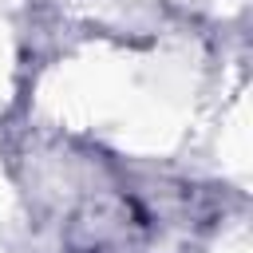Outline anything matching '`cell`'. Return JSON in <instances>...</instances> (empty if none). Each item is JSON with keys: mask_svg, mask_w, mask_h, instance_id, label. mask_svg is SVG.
Here are the masks:
<instances>
[{"mask_svg": "<svg viewBox=\"0 0 253 253\" xmlns=\"http://www.w3.org/2000/svg\"><path fill=\"white\" fill-rule=\"evenodd\" d=\"M130 241H134L130 217L123 210H107V206H91L83 217H75V229H71L75 253H126Z\"/></svg>", "mask_w": 253, "mask_h": 253, "instance_id": "6da1fadb", "label": "cell"}]
</instances>
